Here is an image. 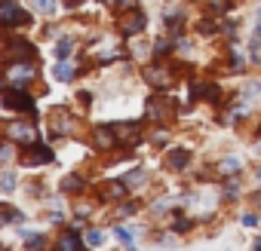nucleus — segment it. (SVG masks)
I'll return each instance as SVG.
<instances>
[{
	"instance_id": "nucleus-1",
	"label": "nucleus",
	"mask_w": 261,
	"mask_h": 251,
	"mask_svg": "<svg viewBox=\"0 0 261 251\" xmlns=\"http://www.w3.org/2000/svg\"><path fill=\"white\" fill-rule=\"evenodd\" d=\"M0 25H10V28H25V25H31V13H25V10H19V4L16 0H0Z\"/></svg>"
},
{
	"instance_id": "nucleus-2",
	"label": "nucleus",
	"mask_w": 261,
	"mask_h": 251,
	"mask_svg": "<svg viewBox=\"0 0 261 251\" xmlns=\"http://www.w3.org/2000/svg\"><path fill=\"white\" fill-rule=\"evenodd\" d=\"M4 104L10 110H22V113H34V98L25 95V92H7L4 95Z\"/></svg>"
},
{
	"instance_id": "nucleus-3",
	"label": "nucleus",
	"mask_w": 261,
	"mask_h": 251,
	"mask_svg": "<svg viewBox=\"0 0 261 251\" xmlns=\"http://www.w3.org/2000/svg\"><path fill=\"white\" fill-rule=\"evenodd\" d=\"M111 129H114L117 141H123V144H136L139 141V122H117Z\"/></svg>"
},
{
	"instance_id": "nucleus-4",
	"label": "nucleus",
	"mask_w": 261,
	"mask_h": 251,
	"mask_svg": "<svg viewBox=\"0 0 261 251\" xmlns=\"http://www.w3.org/2000/svg\"><path fill=\"white\" fill-rule=\"evenodd\" d=\"M10 135L16 138V141H22V147H31V144H37V132L31 129V125H22V122H16L13 129H10Z\"/></svg>"
},
{
	"instance_id": "nucleus-5",
	"label": "nucleus",
	"mask_w": 261,
	"mask_h": 251,
	"mask_svg": "<svg viewBox=\"0 0 261 251\" xmlns=\"http://www.w3.org/2000/svg\"><path fill=\"white\" fill-rule=\"evenodd\" d=\"M31 77H34V71H31V61H16V65L10 68V80H13L16 86H25Z\"/></svg>"
},
{
	"instance_id": "nucleus-6",
	"label": "nucleus",
	"mask_w": 261,
	"mask_h": 251,
	"mask_svg": "<svg viewBox=\"0 0 261 251\" xmlns=\"http://www.w3.org/2000/svg\"><path fill=\"white\" fill-rule=\"evenodd\" d=\"M145 80H148L151 86H157V89H166V86L172 83V74H169L166 68H148V71H145Z\"/></svg>"
},
{
	"instance_id": "nucleus-7",
	"label": "nucleus",
	"mask_w": 261,
	"mask_h": 251,
	"mask_svg": "<svg viewBox=\"0 0 261 251\" xmlns=\"http://www.w3.org/2000/svg\"><path fill=\"white\" fill-rule=\"evenodd\" d=\"M188 163H191V153H188V150H181V147H178V150H172V153L166 156V166H169L172 172H181V169H188Z\"/></svg>"
},
{
	"instance_id": "nucleus-8",
	"label": "nucleus",
	"mask_w": 261,
	"mask_h": 251,
	"mask_svg": "<svg viewBox=\"0 0 261 251\" xmlns=\"http://www.w3.org/2000/svg\"><path fill=\"white\" fill-rule=\"evenodd\" d=\"M120 31H123V34H139V31H145V16H142V13H133L129 19H123Z\"/></svg>"
},
{
	"instance_id": "nucleus-9",
	"label": "nucleus",
	"mask_w": 261,
	"mask_h": 251,
	"mask_svg": "<svg viewBox=\"0 0 261 251\" xmlns=\"http://www.w3.org/2000/svg\"><path fill=\"white\" fill-rule=\"evenodd\" d=\"M191 92H194V98H206V101H215L218 98V86L215 83H194Z\"/></svg>"
},
{
	"instance_id": "nucleus-10",
	"label": "nucleus",
	"mask_w": 261,
	"mask_h": 251,
	"mask_svg": "<svg viewBox=\"0 0 261 251\" xmlns=\"http://www.w3.org/2000/svg\"><path fill=\"white\" fill-rule=\"evenodd\" d=\"M28 163H53V150L46 144H31V153H28Z\"/></svg>"
},
{
	"instance_id": "nucleus-11",
	"label": "nucleus",
	"mask_w": 261,
	"mask_h": 251,
	"mask_svg": "<svg viewBox=\"0 0 261 251\" xmlns=\"http://www.w3.org/2000/svg\"><path fill=\"white\" fill-rule=\"evenodd\" d=\"M114 144H117V135H114L111 125H105V129H98V132H95V147L108 150V147H114Z\"/></svg>"
},
{
	"instance_id": "nucleus-12",
	"label": "nucleus",
	"mask_w": 261,
	"mask_h": 251,
	"mask_svg": "<svg viewBox=\"0 0 261 251\" xmlns=\"http://www.w3.org/2000/svg\"><path fill=\"white\" fill-rule=\"evenodd\" d=\"M80 248H83V242H80V236H77L74 230L59 239V251H80Z\"/></svg>"
},
{
	"instance_id": "nucleus-13",
	"label": "nucleus",
	"mask_w": 261,
	"mask_h": 251,
	"mask_svg": "<svg viewBox=\"0 0 261 251\" xmlns=\"http://www.w3.org/2000/svg\"><path fill=\"white\" fill-rule=\"evenodd\" d=\"M240 169H243V163H240L237 156H224V160L218 163V172L227 175V178H230V175H240Z\"/></svg>"
},
{
	"instance_id": "nucleus-14",
	"label": "nucleus",
	"mask_w": 261,
	"mask_h": 251,
	"mask_svg": "<svg viewBox=\"0 0 261 251\" xmlns=\"http://www.w3.org/2000/svg\"><path fill=\"white\" fill-rule=\"evenodd\" d=\"M0 221H4V224H22L25 214L19 208H13V205H0Z\"/></svg>"
},
{
	"instance_id": "nucleus-15",
	"label": "nucleus",
	"mask_w": 261,
	"mask_h": 251,
	"mask_svg": "<svg viewBox=\"0 0 261 251\" xmlns=\"http://www.w3.org/2000/svg\"><path fill=\"white\" fill-rule=\"evenodd\" d=\"M74 77H77V68H74V65H68V61H59V65H56V80L71 83Z\"/></svg>"
},
{
	"instance_id": "nucleus-16",
	"label": "nucleus",
	"mask_w": 261,
	"mask_h": 251,
	"mask_svg": "<svg viewBox=\"0 0 261 251\" xmlns=\"http://www.w3.org/2000/svg\"><path fill=\"white\" fill-rule=\"evenodd\" d=\"M10 46H13V49H10V55H16V58H19V55L34 58V49H31V43H28V40H13Z\"/></svg>"
},
{
	"instance_id": "nucleus-17",
	"label": "nucleus",
	"mask_w": 261,
	"mask_h": 251,
	"mask_svg": "<svg viewBox=\"0 0 261 251\" xmlns=\"http://www.w3.org/2000/svg\"><path fill=\"white\" fill-rule=\"evenodd\" d=\"M71 52H74V40H71V37H65V40H59V43H56V55H59L62 61H65Z\"/></svg>"
},
{
	"instance_id": "nucleus-18",
	"label": "nucleus",
	"mask_w": 261,
	"mask_h": 251,
	"mask_svg": "<svg viewBox=\"0 0 261 251\" xmlns=\"http://www.w3.org/2000/svg\"><path fill=\"white\" fill-rule=\"evenodd\" d=\"M16 184H19L16 172H4V175H0V190H4V193H10V190H13Z\"/></svg>"
},
{
	"instance_id": "nucleus-19",
	"label": "nucleus",
	"mask_w": 261,
	"mask_h": 251,
	"mask_svg": "<svg viewBox=\"0 0 261 251\" xmlns=\"http://www.w3.org/2000/svg\"><path fill=\"white\" fill-rule=\"evenodd\" d=\"M108 196H111V199H123V196H126V184H123V181L108 184Z\"/></svg>"
},
{
	"instance_id": "nucleus-20",
	"label": "nucleus",
	"mask_w": 261,
	"mask_h": 251,
	"mask_svg": "<svg viewBox=\"0 0 261 251\" xmlns=\"http://www.w3.org/2000/svg\"><path fill=\"white\" fill-rule=\"evenodd\" d=\"M28 251H46V239L37 233V236H28V245H25Z\"/></svg>"
},
{
	"instance_id": "nucleus-21",
	"label": "nucleus",
	"mask_w": 261,
	"mask_h": 251,
	"mask_svg": "<svg viewBox=\"0 0 261 251\" xmlns=\"http://www.w3.org/2000/svg\"><path fill=\"white\" fill-rule=\"evenodd\" d=\"M34 10L49 16V13H56V0H34Z\"/></svg>"
},
{
	"instance_id": "nucleus-22",
	"label": "nucleus",
	"mask_w": 261,
	"mask_h": 251,
	"mask_svg": "<svg viewBox=\"0 0 261 251\" xmlns=\"http://www.w3.org/2000/svg\"><path fill=\"white\" fill-rule=\"evenodd\" d=\"M101 242H105V233H101V230H89V233H86V245H89V248H98Z\"/></svg>"
},
{
	"instance_id": "nucleus-23",
	"label": "nucleus",
	"mask_w": 261,
	"mask_h": 251,
	"mask_svg": "<svg viewBox=\"0 0 261 251\" xmlns=\"http://www.w3.org/2000/svg\"><path fill=\"white\" fill-rule=\"evenodd\" d=\"M142 181H145V169H133V172L123 178V184H126V187H129V184H142Z\"/></svg>"
},
{
	"instance_id": "nucleus-24",
	"label": "nucleus",
	"mask_w": 261,
	"mask_h": 251,
	"mask_svg": "<svg viewBox=\"0 0 261 251\" xmlns=\"http://www.w3.org/2000/svg\"><path fill=\"white\" fill-rule=\"evenodd\" d=\"M114 233H117V239H120V242H123V245H126V248H129V251H133V233H129V230H126V227H117V230H114Z\"/></svg>"
},
{
	"instance_id": "nucleus-25",
	"label": "nucleus",
	"mask_w": 261,
	"mask_h": 251,
	"mask_svg": "<svg viewBox=\"0 0 261 251\" xmlns=\"http://www.w3.org/2000/svg\"><path fill=\"white\" fill-rule=\"evenodd\" d=\"M62 190H83V181H80L77 175H68V178L62 181Z\"/></svg>"
},
{
	"instance_id": "nucleus-26",
	"label": "nucleus",
	"mask_w": 261,
	"mask_h": 251,
	"mask_svg": "<svg viewBox=\"0 0 261 251\" xmlns=\"http://www.w3.org/2000/svg\"><path fill=\"white\" fill-rule=\"evenodd\" d=\"M13 153H16V147H13V144H0V163H10V160H13Z\"/></svg>"
},
{
	"instance_id": "nucleus-27",
	"label": "nucleus",
	"mask_w": 261,
	"mask_h": 251,
	"mask_svg": "<svg viewBox=\"0 0 261 251\" xmlns=\"http://www.w3.org/2000/svg\"><path fill=\"white\" fill-rule=\"evenodd\" d=\"M166 28L178 34V31H181V16H166Z\"/></svg>"
},
{
	"instance_id": "nucleus-28",
	"label": "nucleus",
	"mask_w": 261,
	"mask_h": 251,
	"mask_svg": "<svg viewBox=\"0 0 261 251\" xmlns=\"http://www.w3.org/2000/svg\"><path fill=\"white\" fill-rule=\"evenodd\" d=\"M154 52H157V55H166V52H169V43H166V40H157Z\"/></svg>"
},
{
	"instance_id": "nucleus-29",
	"label": "nucleus",
	"mask_w": 261,
	"mask_h": 251,
	"mask_svg": "<svg viewBox=\"0 0 261 251\" xmlns=\"http://www.w3.org/2000/svg\"><path fill=\"white\" fill-rule=\"evenodd\" d=\"M111 4H114V7H120V10H129V7L136 4V0H111Z\"/></svg>"
},
{
	"instance_id": "nucleus-30",
	"label": "nucleus",
	"mask_w": 261,
	"mask_h": 251,
	"mask_svg": "<svg viewBox=\"0 0 261 251\" xmlns=\"http://www.w3.org/2000/svg\"><path fill=\"white\" fill-rule=\"evenodd\" d=\"M243 224H246V227H255V224H258V217H255V214H243Z\"/></svg>"
},
{
	"instance_id": "nucleus-31",
	"label": "nucleus",
	"mask_w": 261,
	"mask_h": 251,
	"mask_svg": "<svg viewBox=\"0 0 261 251\" xmlns=\"http://www.w3.org/2000/svg\"><path fill=\"white\" fill-rule=\"evenodd\" d=\"M175 230H178V233H185V230H191V221H175Z\"/></svg>"
},
{
	"instance_id": "nucleus-32",
	"label": "nucleus",
	"mask_w": 261,
	"mask_h": 251,
	"mask_svg": "<svg viewBox=\"0 0 261 251\" xmlns=\"http://www.w3.org/2000/svg\"><path fill=\"white\" fill-rule=\"evenodd\" d=\"M255 251H261V239H255Z\"/></svg>"
},
{
	"instance_id": "nucleus-33",
	"label": "nucleus",
	"mask_w": 261,
	"mask_h": 251,
	"mask_svg": "<svg viewBox=\"0 0 261 251\" xmlns=\"http://www.w3.org/2000/svg\"><path fill=\"white\" fill-rule=\"evenodd\" d=\"M258 19H261V10H258Z\"/></svg>"
},
{
	"instance_id": "nucleus-34",
	"label": "nucleus",
	"mask_w": 261,
	"mask_h": 251,
	"mask_svg": "<svg viewBox=\"0 0 261 251\" xmlns=\"http://www.w3.org/2000/svg\"><path fill=\"white\" fill-rule=\"evenodd\" d=\"M258 178H261V169H258Z\"/></svg>"
},
{
	"instance_id": "nucleus-35",
	"label": "nucleus",
	"mask_w": 261,
	"mask_h": 251,
	"mask_svg": "<svg viewBox=\"0 0 261 251\" xmlns=\"http://www.w3.org/2000/svg\"><path fill=\"white\" fill-rule=\"evenodd\" d=\"M0 251H4V248H0Z\"/></svg>"
}]
</instances>
